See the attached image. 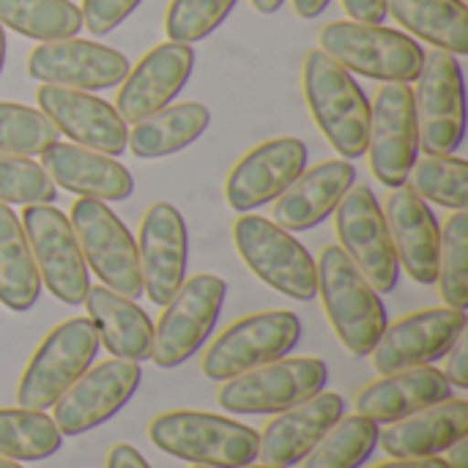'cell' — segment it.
Listing matches in <instances>:
<instances>
[{
	"label": "cell",
	"mask_w": 468,
	"mask_h": 468,
	"mask_svg": "<svg viewBox=\"0 0 468 468\" xmlns=\"http://www.w3.org/2000/svg\"><path fill=\"white\" fill-rule=\"evenodd\" d=\"M378 444V422L365 417H340L329 433L302 461L304 468H359Z\"/></svg>",
	"instance_id": "836d02e7"
},
{
	"label": "cell",
	"mask_w": 468,
	"mask_h": 468,
	"mask_svg": "<svg viewBox=\"0 0 468 468\" xmlns=\"http://www.w3.org/2000/svg\"><path fill=\"white\" fill-rule=\"evenodd\" d=\"M468 433L466 400H441L411 417L389 422L381 433V450L392 458H433Z\"/></svg>",
	"instance_id": "4316f807"
},
{
	"label": "cell",
	"mask_w": 468,
	"mask_h": 468,
	"mask_svg": "<svg viewBox=\"0 0 468 468\" xmlns=\"http://www.w3.org/2000/svg\"><path fill=\"white\" fill-rule=\"evenodd\" d=\"M143 0H82V25L93 36L112 33Z\"/></svg>",
	"instance_id": "ab89813d"
},
{
	"label": "cell",
	"mask_w": 468,
	"mask_h": 468,
	"mask_svg": "<svg viewBox=\"0 0 468 468\" xmlns=\"http://www.w3.org/2000/svg\"><path fill=\"white\" fill-rule=\"evenodd\" d=\"M63 436L52 417L30 409H0V458L44 461L55 455Z\"/></svg>",
	"instance_id": "d6a6232c"
},
{
	"label": "cell",
	"mask_w": 468,
	"mask_h": 468,
	"mask_svg": "<svg viewBox=\"0 0 468 468\" xmlns=\"http://www.w3.org/2000/svg\"><path fill=\"white\" fill-rule=\"evenodd\" d=\"M343 411L346 400L337 392H318L315 398L282 411L263 428V433H258V461L277 468L302 463Z\"/></svg>",
	"instance_id": "7402d4cb"
},
{
	"label": "cell",
	"mask_w": 468,
	"mask_h": 468,
	"mask_svg": "<svg viewBox=\"0 0 468 468\" xmlns=\"http://www.w3.org/2000/svg\"><path fill=\"white\" fill-rule=\"evenodd\" d=\"M420 148L428 156H450L461 148L466 132L463 71L455 55L433 49L425 55L414 90Z\"/></svg>",
	"instance_id": "7c38bea8"
},
{
	"label": "cell",
	"mask_w": 468,
	"mask_h": 468,
	"mask_svg": "<svg viewBox=\"0 0 468 468\" xmlns=\"http://www.w3.org/2000/svg\"><path fill=\"white\" fill-rule=\"evenodd\" d=\"M36 99L41 112L52 121V126L60 134L71 137L77 145H85L107 156L123 154L129 129L118 115V110L104 99L88 90H74L60 85H41L36 90Z\"/></svg>",
	"instance_id": "ffe728a7"
},
{
	"label": "cell",
	"mask_w": 468,
	"mask_h": 468,
	"mask_svg": "<svg viewBox=\"0 0 468 468\" xmlns=\"http://www.w3.org/2000/svg\"><path fill=\"white\" fill-rule=\"evenodd\" d=\"M71 230L82 250L85 266L96 271L104 288L126 299H140L143 277L137 244L118 214L96 197H80L71 206Z\"/></svg>",
	"instance_id": "52a82bcc"
},
{
	"label": "cell",
	"mask_w": 468,
	"mask_h": 468,
	"mask_svg": "<svg viewBox=\"0 0 468 468\" xmlns=\"http://www.w3.org/2000/svg\"><path fill=\"white\" fill-rule=\"evenodd\" d=\"M41 167L55 186L96 200H126L134 192L132 173L107 154L77 143H52L41 154Z\"/></svg>",
	"instance_id": "cb8c5ba5"
},
{
	"label": "cell",
	"mask_w": 468,
	"mask_h": 468,
	"mask_svg": "<svg viewBox=\"0 0 468 468\" xmlns=\"http://www.w3.org/2000/svg\"><path fill=\"white\" fill-rule=\"evenodd\" d=\"M85 307L90 324L96 326L99 343L115 359H129V362L151 359L154 324L132 299L118 296L115 291L99 285V288H88Z\"/></svg>",
	"instance_id": "83f0119b"
},
{
	"label": "cell",
	"mask_w": 468,
	"mask_h": 468,
	"mask_svg": "<svg viewBox=\"0 0 468 468\" xmlns=\"http://www.w3.org/2000/svg\"><path fill=\"white\" fill-rule=\"evenodd\" d=\"M208 123L211 112L197 101H184L173 107L167 104L165 110L134 123L126 145L140 159H165L192 145L208 129Z\"/></svg>",
	"instance_id": "f1b7e54d"
},
{
	"label": "cell",
	"mask_w": 468,
	"mask_h": 468,
	"mask_svg": "<svg viewBox=\"0 0 468 468\" xmlns=\"http://www.w3.org/2000/svg\"><path fill=\"white\" fill-rule=\"evenodd\" d=\"M99 351V335L90 318H69L58 324L30 356L19 387V409L47 411L60 395L93 365Z\"/></svg>",
	"instance_id": "5b68a950"
},
{
	"label": "cell",
	"mask_w": 468,
	"mask_h": 468,
	"mask_svg": "<svg viewBox=\"0 0 468 468\" xmlns=\"http://www.w3.org/2000/svg\"><path fill=\"white\" fill-rule=\"evenodd\" d=\"M447 466L450 468H468V439L463 436V439H458L455 444H450L447 450Z\"/></svg>",
	"instance_id": "f6af8a7d"
},
{
	"label": "cell",
	"mask_w": 468,
	"mask_h": 468,
	"mask_svg": "<svg viewBox=\"0 0 468 468\" xmlns=\"http://www.w3.org/2000/svg\"><path fill=\"white\" fill-rule=\"evenodd\" d=\"M439 293L447 307H468V214L455 211L441 230L439 252Z\"/></svg>",
	"instance_id": "d590c367"
},
{
	"label": "cell",
	"mask_w": 468,
	"mask_h": 468,
	"mask_svg": "<svg viewBox=\"0 0 468 468\" xmlns=\"http://www.w3.org/2000/svg\"><path fill=\"white\" fill-rule=\"evenodd\" d=\"M406 186L422 200L439 203L452 211H466L468 206V165L455 156H428L417 159Z\"/></svg>",
	"instance_id": "e575fe53"
},
{
	"label": "cell",
	"mask_w": 468,
	"mask_h": 468,
	"mask_svg": "<svg viewBox=\"0 0 468 468\" xmlns=\"http://www.w3.org/2000/svg\"><path fill=\"white\" fill-rule=\"evenodd\" d=\"M356 170L348 159H329L302 176L277 197L274 203V225L288 233L310 230L321 225L343 200V195L354 186Z\"/></svg>",
	"instance_id": "d4e9b609"
},
{
	"label": "cell",
	"mask_w": 468,
	"mask_h": 468,
	"mask_svg": "<svg viewBox=\"0 0 468 468\" xmlns=\"http://www.w3.org/2000/svg\"><path fill=\"white\" fill-rule=\"evenodd\" d=\"M148 439L162 452L195 466L241 468L258 461V433L228 417L203 411H167L154 417Z\"/></svg>",
	"instance_id": "3957f363"
},
{
	"label": "cell",
	"mask_w": 468,
	"mask_h": 468,
	"mask_svg": "<svg viewBox=\"0 0 468 468\" xmlns=\"http://www.w3.org/2000/svg\"><path fill=\"white\" fill-rule=\"evenodd\" d=\"M343 8L354 22L384 25L387 19V0H343Z\"/></svg>",
	"instance_id": "b9f144b4"
},
{
	"label": "cell",
	"mask_w": 468,
	"mask_h": 468,
	"mask_svg": "<svg viewBox=\"0 0 468 468\" xmlns=\"http://www.w3.org/2000/svg\"><path fill=\"white\" fill-rule=\"evenodd\" d=\"M315 271L318 296L335 335L354 356H370L387 329V310L381 296L337 244L321 250Z\"/></svg>",
	"instance_id": "7a4b0ae2"
},
{
	"label": "cell",
	"mask_w": 468,
	"mask_h": 468,
	"mask_svg": "<svg viewBox=\"0 0 468 468\" xmlns=\"http://www.w3.org/2000/svg\"><path fill=\"white\" fill-rule=\"evenodd\" d=\"M384 219L395 244L398 263H403L414 282L433 285L439 277L441 230L428 203L409 186H398L387 197Z\"/></svg>",
	"instance_id": "603a6c76"
},
{
	"label": "cell",
	"mask_w": 468,
	"mask_h": 468,
	"mask_svg": "<svg viewBox=\"0 0 468 468\" xmlns=\"http://www.w3.org/2000/svg\"><path fill=\"white\" fill-rule=\"evenodd\" d=\"M186 222L173 203H154L140 225V277L143 293L159 307H165L184 282L186 274Z\"/></svg>",
	"instance_id": "44dd1931"
},
{
	"label": "cell",
	"mask_w": 468,
	"mask_h": 468,
	"mask_svg": "<svg viewBox=\"0 0 468 468\" xmlns=\"http://www.w3.org/2000/svg\"><path fill=\"white\" fill-rule=\"evenodd\" d=\"M27 74L44 85L107 90L123 82L129 74V60L112 47L69 36L41 41L27 58Z\"/></svg>",
	"instance_id": "e0dca14e"
},
{
	"label": "cell",
	"mask_w": 468,
	"mask_h": 468,
	"mask_svg": "<svg viewBox=\"0 0 468 468\" xmlns=\"http://www.w3.org/2000/svg\"><path fill=\"white\" fill-rule=\"evenodd\" d=\"M466 332V313L455 307H433L411 313L384 329L370 351L373 367L381 376L425 367L447 356L455 340Z\"/></svg>",
	"instance_id": "2e32d148"
},
{
	"label": "cell",
	"mask_w": 468,
	"mask_h": 468,
	"mask_svg": "<svg viewBox=\"0 0 468 468\" xmlns=\"http://www.w3.org/2000/svg\"><path fill=\"white\" fill-rule=\"evenodd\" d=\"M302 85L307 107L343 159H359L367 151L370 134V101L359 82L326 52L313 49L304 58Z\"/></svg>",
	"instance_id": "6da1fadb"
},
{
	"label": "cell",
	"mask_w": 468,
	"mask_h": 468,
	"mask_svg": "<svg viewBox=\"0 0 468 468\" xmlns=\"http://www.w3.org/2000/svg\"><path fill=\"white\" fill-rule=\"evenodd\" d=\"M58 134L60 132L41 110L0 101V154L41 156L52 143H58Z\"/></svg>",
	"instance_id": "8d00e7d4"
},
{
	"label": "cell",
	"mask_w": 468,
	"mask_h": 468,
	"mask_svg": "<svg viewBox=\"0 0 468 468\" xmlns=\"http://www.w3.org/2000/svg\"><path fill=\"white\" fill-rule=\"evenodd\" d=\"M370 170L373 176L398 189L406 186V178L420 154V126L414 90L406 82H387L370 104Z\"/></svg>",
	"instance_id": "5bb4252c"
},
{
	"label": "cell",
	"mask_w": 468,
	"mask_h": 468,
	"mask_svg": "<svg viewBox=\"0 0 468 468\" xmlns=\"http://www.w3.org/2000/svg\"><path fill=\"white\" fill-rule=\"evenodd\" d=\"M41 293V277L36 271L19 217L0 203V304L11 313H27Z\"/></svg>",
	"instance_id": "4dcf8cb0"
},
{
	"label": "cell",
	"mask_w": 468,
	"mask_h": 468,
	"mask_svg": "<svg viewBox=\"0 0 468 468\" xmlns=\"http://www.w3.org/2000/svg\"><path fill=\"white\" fill-rule=\"evenodd\" d=\"M0 27L36 41L69 38L82 30V11L71 0H0Z\"/></svg>",
	"instance_id": "1f68e13d"
},
{
	"label": "cell",
	"mask_w": 468,
	"mask_h": 468,
	"mask_svg": "<svg viewBox=\"0 0 468 468\" xmlns=\"http://www.w3.org/2000/svg\"><path fill=\"white\" fill-rule=\"evenodd\" d=\"M192 468H208V466H192Z\"/></svg>",
	"instance_id": "816d5d0a"
},
{
	"label": "cell",
	"mask_w": 468,
	"mask_h": 468,
	"mask_svg": "<svg viewBox=\"0 0 468 468\" xmlns=\"http://www.w3.org/2000/svg\"><path fill=\"white\" fill-rule=\"evenodd\" d=\"M302 337V321L288 310L255 313L228 326L206 351L203 373L211 381H230L261 365L277 362L293 351Z\"/></svg>",
	"instance_id": "30bf717a"
},
{
	"label": "cell",
	"mask_w": 468,
	"mask_h": 468,
	"mask_svg": "<svg viewBox=\"0 0 468 468\" xmlns=\"http://www.w3.org/2000/svg\"><path fill=\"white\" fill-rule=\"evenodd\" d=\"M239 0H170L165 30L170 41L195 44L211 36L233 11Z\"/></svg>",
	"instance_id": "f35d334b"
},
{
	"label": "cell",
	"mask_w": 468,
	"mask_h": 468,
	"mask_svg": "<svg viewBox=\"0 0 468 468\" xmlns=\"http://www.w3.org/2000/svg\"><path fill=\"white\" fill-rule=\"evenodd\" d=\"M19 222L41 285H47V291L63 304H82L90 277L66 214L49 203H38L25 206Z\"/></svg>",
	"instance_id": "4fadbf2b"
},
{
	"label": "cell",
	"mask_w": 468,
	"mask_h": 468,
	"mask_svg": "<svg viewBox=\"0 0 468 468\" xmlns=\"http://www.w3.org/2000/svg\"><path fill=\"white\" fill-rule=\"evenodd\" d=\"M241 468H277V466H252V463H250V466H241Z\"/></svg>",
	"instance_id": "f907efd6"
},
{
	"label": "cell",
	"mask_w": 468,
	"mask_h": 468,
	"mask_svg": "<svg viewBox=\"0 0 468 468\" xmlns=\"http://www.w3.org/2000/svg\"><path fill=\"white\" fill-rule=\"evenodd\" d=\"M233 241L250 271L269 288L296 302H310L318 296L313 255L280 225H271L255 214H241L233 225Z\"/></svg>",
	"instance_id": "8992f818"
},
{
	"label": "cell",
	"mask_w": 468,
	"mask_h": 468,
	"mask_svg": "<svg viewBox=\"0 0 468 468\" xmlns=\"http://www.w3.org/2000/svg\"><path fill=\"white\" fill-rule=\"evenodd\" d=\"M326 381L329 367L324 359L282 356L225 381L217 400L230 414H282L324 392Z\"/></svg>",
	"instance_id": "ba28073f"
},
{
	"label": "cell",
	"mask_w": 468,
	"mask_h": 468,
	"mask_svg": "<svg viewBox=\"0 0 468 468\" xmlns=\"http://www.w3.org/2000/svg\"><path fill=\"white\" fill-rule=\"evenodd\" d=\"M3 66H5V33L0 27V74H3Z\"/></svg>",
	"instance_id": "c3c4849f"
},
{
	"label": "cell",
	"mask_w": 468,
	"mask_h": 468,
	"mask_svg": "<svg viewBox=\"0 0 468 468\" xmlns=\"http://www.w3.org/2000/svg\"><path fill=\"white\" fill-rule=\"evenodd\" d=\"M321 52L346 71L381 82H414L425 63V49L400 30L354 19L329 22L318 36Z\"/></svg>",
	"instance_id": "277c9868"
},
{
	"label": "cell",
	"mask_w": 468,
	"mask_h": 468,
	"mask_svg": "<svg viewBox=\"0 0 468 468\" xmlns=\"http://www.w3.org/2000/svg\"><path fill=\"white\" fill-rule=\"evenodd\" d=\"M387 14L409 33L450 52H468V8L463 0H387Z\"/></svg>",
	"instance_id": "f546056e"
},
{
	"label": "cell",
	"mask_w": 468,
	"mask_h": 468,
	"mask_svg": "<svg viewBox=\"0 0 468 468\" xmlns=\"http://www.w3.org/2000/svg\"><path fill=\"white\" fill-rule=\"evenodd\" d=\"M452 398V384L447 376L431 365L389 373L367 384L356 395V414L373 422H398L422 409H431Z\"/></svg>",
	"instance_id": "484cf974"
},
{
	"label": "cell",
	"mask_w": 468,
	"mask_h": 468,
	"mask_svg": "<svg viewBox=\"0 0 468 468\" xmlns=\"http://www.w3.org/2000/svg\"><path fill=\"white\" fill-rule=\"evenodd\" d=\"M0 468H22V466H16L14 461H8V458H0Z\"/></svg>",
	"instance_id": "681fc988"
},
{
	"label": "cell",
	"mask_w": 468,
	"mask_h": 468,
	"mask_svg": "<svg viewBox=\"0 0 468 468\" xmlns=\"http://www.w3.org/2000/svg\"><path fill=\"white\" fill-rule=\"evenodd\" d=\"M250 3H252L255 11H261V14H277V11L282 8L285 0H250Z\"/></svg>",
	"instance_id": "7dc6e473"
},
{
	"label": "cell",
	"mask_w": 468,
	"mask_h": 468,
	"mask_svg": "<svg viewBox=\"0 0 468 468\" xmlns=\"http://www.w3.org/2000/svg\"><path fill=\"white\" fill-rule=\"evenodd\" d=\"M307 167V145L296 137H277L255 145L244 154L225 181L228 206L239 214H250L277 200Z\"/></svg>",
	"instance_id": "ac0fdd59"
},
{
	"label": "cell",
	"mask_w": 468,
	"mask_h": 468,
	"mask_svg": "<svg viewBox=\"0 0 468 468\" xmlns=\"http://www.w3.org/2000/svg\"><path fill=\"white\" fill-rule=\"evenodd\" d=\"M55 195L58 186L38 162H33L30 156L0 154V203L38 206L52 203Z\"/></svg>",
	"instance_id": "74e56055"
},
{
	"label": "cell",
	"mask_w": 468,
	"mask_h": 468,
	"mask_svg": "<svg viewBox=\"0 0 468 468\" xmlns=\"http://www.w3.org/2000/svg\"><path fill=\"white\" fill-rule=\"evenodd\" d=\"M228 285L217 274H195L181 282L176 296L165 304L151 343V359L156 367L170 370L192 359L222 313Z\"/></svg>",
	"instance_id": "9c48e42d"
},
{
	"label": "cell",
	"mask_w": 468,
	"mask_h": 468,
	"mask_svg": "<svg viewBox=\"0 0 468 468\" xmlns=\"http://www.w3.org/2000/svg\"><path fill=\"white\" fill-rule=\"evenodd\" d=\"M332 0H293V11L302 16V19H315L326 11Z\"/></svg>",
	"instance_id": "bcb514c9"
},
{
	"label": "cell",
	"mask_w": 468,
	"mask_h": 468,
	"mask_svg": "<svg viewBox=\"0 0 468 468\" xmlns=\"http://www.w3.org/2000/svg\"><path fill=\"white\" fill-rule=\"evenodd\" d=\"M140 365L129 359H107L88 367L52 406V422L60 436H82L115 417L140 387Z\"/></svg>",
	"instance_id": "9a60e30c"
},
{
	"label": "cell",
	"mask_w": 468,
	"mask_h": 468,
	"mask_svg": "<svg viewBox=\"0 0 468 468\" xmlns=\"http://www.w3.org/2000/svg\"><path fill=\"white\" fill-rule=\"evenodd\" d=\"M447 381L458 389H468V340L466 332L447 351Z\"/></svg>",
	"instance_id": "60d3db41"
},
{
	"label": "cell",
	"mask_w": 468,
	"mask_h": 468,
	"mask_svg": "<svg viewBox=\"0 0 468 468\" xmlns=\"http://www.w3.org/2000/svg\"><path fill=\"white\" fill-rule=\"evenodd\" d=\"M376 468H450L441 458H395L392 463H381Z\"/></svg>",
	"instance_id": "ee69618b"
},
{
	"label": "cell",
	"mask_w": 468,
	"mask_h": 468,
	"mask_svg": "<svg viewBox=\"0 0 468 468\" xmlns=\"http://www.w3.org/2000/svg\"><path fill=\"white\" fill-rule=\"evenodd\" d=\"M107 468H151L148 461L129 444H115L107 455Z\"/></svg>",
	"instance_id": "7bdbcfd3"
},
{
	"label": "cell",
	"mask_w": 468,
	"mask_h": 468,
	"mask_svg": "<svg viewBox=\"0 0 468 468\" xmlns=\"http://www.w3.org/2000/svg\"><path fill=\"white\" fill-rule=\"evenodd\" d=\"M192 69L195 52L189 44L165 41L145 52L118 88L115 110L123 123H140L143 118L165 110L184 90Z\"/></svg>",
	"instance_id": "d6986e66"
},
{
	"label": "cell",
	"mask_w": 468,
	"mask_h": 468,
	"mask_svg": "<svg viewBox=\"0 0 468 468\" xmlns=\"http://www.w3.org/2000/svg\"><path fill=\"white\" fill-rule=\"evenodd\" d=\"M335 230L340 250L373 285L376 293H392L398 288L400 263L395 244L370 186H351L335 208Z\"/></svg>",
	"instance_id": "8fae6325"
}]
</instances>
